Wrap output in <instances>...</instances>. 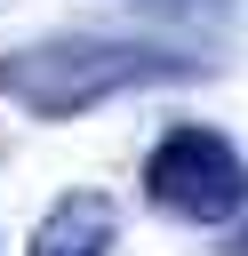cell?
I'll return each mask as SVG.
<instances>
[{
  "mask_svg": "<svg viewBox=\"0 0 248 256\" xmlns=\"http://www.w3.org/2000/svg\"><path fill=\"white\" fill-rule=\"evenodd\" d=\"M208 72L192 48H168V40H104V32H64V40H32V48H8L0 56V96L40 112V120H72V112H96L112 96H136V88H168V80H192Z\"/></svg>",
  "mask_w": 248,
  "mask_h": 256,
  "instance_id": "6da1fadb",
  "label": "cell"
},
{
  "mask_svg": "<svg viewBox=\"0 0 248 256\" xmlns=\"http://www.w3.org/2000/svg\"><path fill=\"white\" fill-rule=\"evenodd\" d=\"M144 200L176 224H232L248 200V168L216 128H168L144 160Z\"/></svg>",
  "mask_w": 248,
  "mask_h": 256,
  "instance_id": "7a4b0ae2",
  "label": "cell"
},
{
  "mask_svg": "<svg viewBox=\"0 0 248 256\" xmlns=\"http://www.w3.org/2000/svg\"><path fill=\"white\" fill-rule=\"evenodd\" d=\"M112 240H120V208L104 192H64L32 224V248L24 256H112Z\"/></svg>",
  "mask_w": 248,
  "mask_h": 256,
  "instance_id": "3957f363",
  "label": "cell"
},
{
  "mask_svg": "<svg viewBox=\"0 0 248 256\" xmlns=\"http://www.w3.org/2000/svg\"><path fill=\"white\" fill-rule=\"evenodd\" d=\"M152 8H160V16H224L232 0H152Z\"/></svg>",
  "mask_w": 248,
  "mask_h": 256,
  "instance_id": "277c9868",
  "label": "cell"
},
{
  "mask_svg": "<svg viewBox=\"0 0 248 256\" xmlns=\"http://www.w3.org/2000/svg\"><path fill=\"white\" fill-rule=\"evenodd\" d=\"M224 256H248V200H240V216L224 224Z\"/></svg>",
  "mask_w": 248,
  "mask_h": 256,
  "instance_id": "5b68a950",
  "label": "cell"
}]
</instances>
